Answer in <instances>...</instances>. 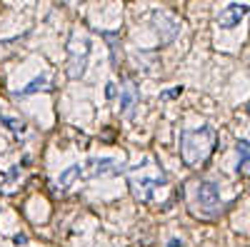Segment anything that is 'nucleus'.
<instances>
[{
  "instance_id": "2",
  "label": "nucleus",
  "mask_w": 250,
  "mask_h": 247,
  "mask_svg": "<svg viewBox=\"0 0 250 247\" xmlns=\"http://www.w3.org/2000/svg\"><path fill=\"white\" fill-rule=\"evenodd\" d=\"M88 57H90V40L85 33H73L68 40V75L73 80L85 75L88 68Z\"/></svg>"
},
{
  "instance_id": "7",
  "label": "nucleus",
  "mask_w": 250,
  "mask_h": 247,
  "mask_svg": "<svg viewBox=\"0 0 250 247\" xmlns=\"http://www.w3.org/2000/svg\"><path fill=\"white\" fill-rule=\"evenodd\" d=\"M123 172V165H118L110 157H103V160H90L88 162V175L98 177V175H118Z\"/></svg>"
},
{
  "instance_id": "14",
  "label": "nucleus",
  "mask_w": 250,
  "mask_h": 247,
  "mask_svg": "<svg viewBox=\"0 0 250 247\" xmlns=\"http://www.w3.org/2000/svg\"><path fill=\"white\" fill-rule=\"evenodd\" d=\"M105 93H108V97H115V85H108Z\"/></svg>"
},
{
  "instance_id": "11",
  "label": "nucleus",
  "mask_w": 250,
  "mask_h": 247,
  "mask_svg": "<svg viewBox=\"0 0 250 247\" xmlns=\"http://www.w3.org/2000/svg\"><path fill=\"white\" fill-rule=\"evenodd\" d=\"M238 172H245L250 168V142H238Z\"/></svg>"
},
{
  "instance_id": "8",
  "label": "nucleus",
  "mask_w": 250,
  "mask_h": 247,
  "mask_svg": "<svg viewBox=\"0 0 250 247\" xmlns=\"http://www.w3.org/2000/svg\"><path fill=\"white\" fill-rule=\"evenodd\" d=\"M135 100H138V85L128 80L123 85V90H120V113H130L133 105H135Z\"/></svg>"
},
{
  "instance_id": "13",
  "label": "nucleus",
  "mask_w": 250,
  "mask_h": 247,
  "mask_svg": "<svg viewBox=\"0 0 250 247\" xmlns=\"http://www.w3.org/2000/svg\"><path fill=\"white\" fill-rule=\"evenodd\" d=\"M178 93H180V88H175V90H168V93H163V97H165V100H170V97H175Z\"/></svg>"
},
{
  "instance_id": "10",
  "label": "nucleus",
  "mask_w": 250,
  "mask_h": 247,
  "mask_svg": "<svg viewBox=\"0 0 250 247\" xmlns=\"http://www.w3.org/2000/svg\"><path fill=\"white\" fill-rule=\"evenodd\" d=\"M50 88V80H48V75H38L28 88H23V90H18L15 95L18 97H28V95H33V93H38V90H48Z\"/></svg>"
},
{
  "instance_id": "1",
  "label": "nucleus",
  "mask_w": 250,
  "mask_h": 247,
  "mask_svg": "<svg viewBox=\"0 0 250 247\" xmlns=\"http://www.w3.org/2000/svg\"><path fill=\"white\" fill-rule=\"evenodd\" d=\"M215 150V130L213 128H195L180 133V157L188 168H200V165L213 155Z\"/></svg>"
},
{
  "instance_id": "6",
  "label": "nucleus",
  "mask_w": 250,
  "mask_h": 247,
  "mask_svg": "<svg viewBox=\"0 0 250 247\" xmlns=\"http://www.w3.org/2000/svg\"><path fill=\"white\" fill-rule=\"evenodd\" d=\"M248 15V5H240V3H233V5H228V8H223L220 13H218V18H215V23L220 25V28H235V25H240V20Z\"/></svg>"
},
{
  "instance_id": "9",
  "label": "nucleus",
  "mask_w": 250,
  "mask_h": 247,
  "mask_svg": "<svg viewBox=\"0 0 250 247\" xmlns=\"http://www.w3.org/2000/svg\"><path fill=\"white\" fill-rule=\"evenodd\" d=\"M83 172H85V168H83V165H70V168L65 170V172H62L60 177H58V190L60 192H65V190H70V185L83 175Z\"/></svg>"
},
{
  "instance_id": "4",
  "label": "nucleus",
  "mask_w": 250,
  "mask_h": 247,
  "mask_svg": "<svg viewBox=\"0 0 250 247\" xmlns=\"http://www.w3.org/2000/svg\"><path fill=\"white\" fill-rule=\"evenodd\" d=\"M195 197H198V205H200L208 215H215V212L220 210V192H218V185H215V182L203 180V182L198 185Z\"/></svg>"
},
{
  "instance_id": "15",
  "label": "nucleus",
  "mask_w": 250,
  "mask_h": 247,
  "mask_svg": "<svg viewBox=\"0 0 250 247\" xmlns=\"http://www.w3.org/2000/svg\"><path fill=\"white\" fill-rule=\"evenodd\" d=\"M178 245H180V242H178V240H173V242H170V247H178Z\"/></svg>"
},
{
  "instance_id": "3",
  "label": "nucleus",
  "mask_w": 250,
  "mask_h": 247,
  "mask_svg": "<svg viewBox=\"0 0 250 247\" xmlns=\"http://www.w3.org/2000/svg\"><path fill=\"white\" fill-rule=\"evenodd\" d=\"M163 185H165V175L163 172L148 175L145 172V165H140V168H135L130 172V190H133L135 200H140V202H150L153 192L158 188H163Z\"/></svg>"
},
{
  "instance_id": "12",
  "label": "nucleus",
  "mask_w": 250,
  "mask_h": 247,
  "mask_svg": "<svg viewBox=\"0 0 250 247\" xmlns=\"http://www.w3.org/2000/svg\"><path fill=\"white\" fill-rule=\"evenodd\" d=\"M0 122H3L5 128H10L13 133H23V130H25L23 120H15V117H8V115H0Z\"/></svg>"
},
{
  "instance_id": "5",
  "label": "nucleus",
  "mask_w": 250,
  "mask_h": 247,
  "mask_svg": "<svg viewBox=\"0 0 250 247\" xmlns=\"http://www.w3.org/2000/svg\"><path fill=\"white\" fill-rule=\"evenodd\" d=\"M153 25L160 33V43H173L180 33V20L170 13H155L153 18Z\"/></svg>"
}]
</instances>
